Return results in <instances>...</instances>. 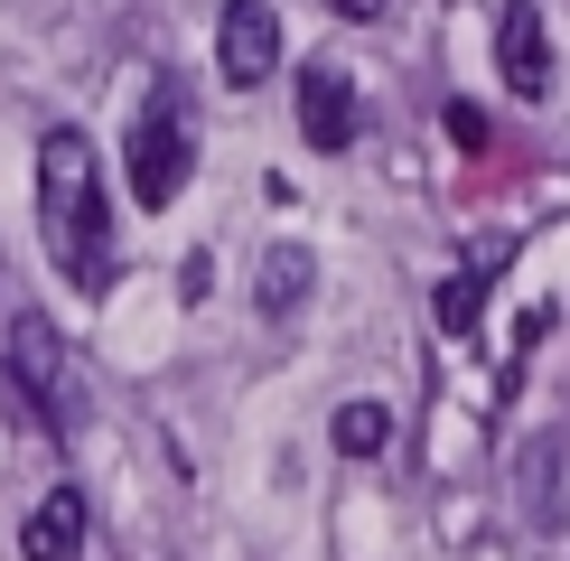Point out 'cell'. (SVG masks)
Instances as JSON below:
<instances>
[{"label": "cell", "instance_id": "12", "mask_svg": "<svg viewBox=\"0 0 570 561\" xmlns=\"http://www.w3.org/2000/svg\"><path fill=\"white\" fill-rule=\"evenodd\" d=\"M337 19H384V0H327Z\"/></svg>", "mask_w": 570, "mask_h": 561}, {"label": "cell", "instance_id": "6", "mask_svg": "<svg viewBox=\"0 0 570 561\" xmlns=\"http://www.w3.org/2000/svg\"><path fill=\"white\" fill-rule=\"evenodd\" d=\"M299 131H308V150H346L355 140V85H346V66H299Z\"/></svg>", "mask_w": 570, "mask_h": 561}, {"label": "cell", "instance_id": "3", "mask_svg": "<svg viewBox=\"0 0 570 561\" xmlns=\"http://www.w3.org/2000/svg\"><path fill=\"white\" fill-rule=\"evenodd\" d=\"M10 403H29V431H66V365L47 318H10Z\"/></svg>", "mask_w": 570, "mask_h": 561}, {"label": "cell", "instance_id": "10", "mask_svg": "<svg viewBox=\"0 0 570 561\" xmlns=\"http://www.w3.org/2000/svg\"><path fill=\"white\" fill-rule=\"evenodd\" d=\"M384 440H393V412L384 403H346L337 412V450L346 459H384Z\"/></svg>", "mask_w": 570, "mask_h": 561}, {"label": "cell", "instance_id": "5", "mask_svg": "<svg viewBox=\"0 0 570 561\" xmlns=\"http://www.w3.org/2000/svg\"><path fill=\"white\" fill-rule=\"evenodd\" d=\"M495 66H505V85L524 94H552V38H542V10L533 0H505V19H495Z\"/></svg>", "mask_w": 570, "mask_h": 561}, {"label": "cell", "instance_id": "1", "mask_svg": "<svg viewBox=\"0 0 570 561\" xmlns=\"http://www.w3.org/2000/svg\"><path fill=\"white\" fill-rule=\"evenodd\" d=\"M38 225H47V253L66 263L76 291H112V197H104V169H94L85 131L38 140Z\"/></svg>", "mask_w": 570, "mask_h": 561}, {"label": "cell", "instance_id": "4", "mask_svg": "<svg viewBox=\"0 0 570 561\" xmlns=\"http://www.w3.org/2000/svg\"><path fill=\"white\" fill-rule=\"evenodd\" d=\"M216 66H225V85H263L272 66H281V10H272V0H225Z\"/></svg>", "mask_w": 570, "mask_h": 561}, {"label": "cell", "instance_id": "11", "mask_svg": "<svg viewBox=\"0 0 570 561\" xmlns=\"http://www.w3.org/2000/svg\"><path fill=\"white\" fill-rule=\"evenodd\" d=\"M449 131H459V150H487V112L478 104H449Z\"/></svg>", "mask_w": 570, "mask_h": 561}, {"label": "cell", "instance_id": "7", "mask_svg": "<svg viewBox=\"0 0 570 561\" xmlns=\"http://www.w3.org/2000/svg\"><path fill=\"white\" fill-rule=\"evenodd\" d=\"M19 561H85V496H76V486H57L47 505H29Z\"/></svg>", "mask_w": 570, "mask_h": 561}, {"label": "cell", "instance_id": "8", "mask_svg": "<svg viewBox=\"0 0 570 561\" xmlns=\"http://www.w3.org/2000/svg\"><path fill=\"white\" fill-rule=\"evenodd\" d=\"M308 280H318V253H308V244H272V253H263V280H253V309H263V318H291L299 299H308Z\"/></svg>", "mask_w": 570, "mask_h": 561}, {"label": "cell", "instance_id": "9", "mask_svg": "<svg viewBox=\"0 0 570 561\" xmlns=\"http://www.w3.org/2000/svg\"><path fill=\"white\" fill-rule=\"evenodd\" d=\"M495 272H505V253H468V263L440 280V327H449V337H478V309H487Z\"/></svg>", "mask_w": 570, "mask_h": 561}, {"label": "cell", "instance_id": "2", "mask_svg": "<svg viewBox=\"0 0 570 561\" xmlns=\"http://www.w3.org/2000/svg\"><path fill=\"white\" fill-rule=\"evenodd\" d=\"M187 169H197V140H187V112H178V94H150V112L131 122V206H140V216L178 206Z\"/></svg>", "mask_w": 570, "mask_h": 561}]
</instances>
